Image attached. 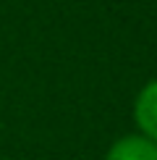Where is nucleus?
<instances>
[{"instance_id":"obj_1","label":"nucleus","mask_w":157,"mask_h":160,"mask_svg":"<svg viewBox=\"0 0 157 160\" xmlns=\"http://www.w3.org/2000/svg\"><path fill=\"white\" fill-rule=\"evenodd\" d=\"M134 123L141 137L157 142V79L147 82L134 97Z\"/></svg>"},{"instance_id":"obj_2","label":"nucleus","mask_w":157,"mask_h":160,"mask_svg":"<svg viewBox=\"0 0 157 160\" xmlns=\"http://www.w3.org/2000/svg\"><path fill=\"white\" fill-rule=\"evenodd\" d=\"M102 160H157V142L136 134H123L107 147Z\"/></svg>"}]
</instances>
